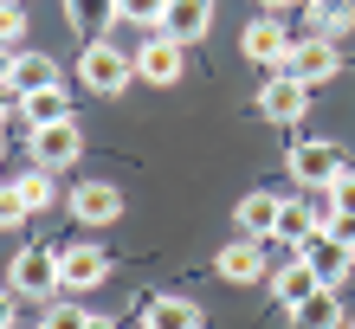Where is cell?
Here are the masks:
<instances>
[{
    "label": "cell",
    "mask_w": 355,
    "mask_h": 329,
    "mask_svg": "<svg viewBox=\"0 0 355 329\" xmlns=\"http://www.w3.org/2000/svg\"><path fill=\"white\" fill-rule=\"evenodd\" d=\"M78 78H85V91L116 97V91L136 78V58H130V52H116L110 39H91V46H85V58H78Z\"/></svg>",
    "instance_id": "cell-1"
},
{
    "label": "cell",
    "mask_w": 355,
    "mask_h": 329,
    "mask_svg": "<svg viewBox=\"0 0 355 329\" xmlns=\"http://www.w3.org/2000/svg\"><path fill=\"white\" fill-rule=\"evenodd\" d=\"M7 291L13 297H58L65 284H58V252L52 245H26L13 265H7Z\"/></svg>",
    "instance_id": "cell-2"
},
{
    "label": "cell",
    "mask_w": 355,
    "mask_h": 329,
    "mask_svg": "<svg viewBox=\"0 0 355 329\" xmlns=\"http://www.w3.org/2000/svg\"><path fill=\"white\" fill-rule=\"evenodd\" d=\"M343 71V58H336V39H297L291 46V58H284V78H297L304 91H317V85H329V78Z\"/></svg>",
    "instance_id": "cell-3"
},
{
    "label": "cell",
    "mask_w": 355,
    "mask_h": 329,
    "mask_svg": "<svg viewBox=\"0 0 355 329\" xmlns=\"http://www.w3.org/2000/svg\"><path fill=\"white\" fill-rule=\"evenodd\" d=\"M85 155V136H78V116L71 123H46V130H33V168H71V161Z\"/></svg>",
    "instance_id": "cell-4"
},
{
    "label": "cell",
    "mask_w": 355,
    "mask_h": 329,
    "mask_svg": "<svg viewBox=\"0 0 355 329\" xmlns=\"http://www.w3.org/2000/svg\"><path fill=\"white\" fill-rule=\"evenodd\" d=\"M297 258H304L310 272L323 278V291H336V284H343V278L355 272V252H349L343 239H329V233H310V239L297 245Z\"/></svg>",
    "instance_id": "cell-5"
},
{
    "label": "cell",
    "mask_w": 355,
    "mask_h": 329,
    "mask_svg": "<svg viewBox=\"0 0 355 329\" xmlns=\"http://www.w3.org/2000/svg\"><path fill=\"white\" fill-rule=\"evenodd\" d=\"M284 168L297 175L304 188H336V175H343V149H336V142H297Z\"/></svg>",
    "instance_id": "cell-6"
},
{
    "label": "cell",
    "mask_w": 355,
    "mask_h": 329,
    "mask_svg": "<svg viewBox=\"0 0 355 329\" xmlns=\"http://www.w3.org/2000/svg\"><path fill=\"white\" fill-rule=\"evenodd\" d=\"M103 278H110V252L103 245H65L58 252V284L65 291H97Z\"/></svg>",
    "instance_id": "cell-7"
},
{
    "label": "cell",
    "mask_w": 355,
    "mask_h": 329,
    "mask_svg": "<svg viewBox=\"0 0 355 329\" xmlns=\"http://www.w3.org/2000/svg\"><path fill=\"white\" fill-rule=\"evenodd\" d=\"M181 71H187V46H175L168 33H155L149 46L136 52V78H149V85H162V91L181 85Z\"/></svg>",
    "instance_id": "cell-8"
},
{
    "label": "cell",
    "mask_w": 355,
    "mask_h": 329,
    "mask_svg": "<svg viewBox=\"0 0 355 329\" xmlns=\"http://www.w3.org/2000/svg\"><path fill=\"white\" fill-rule=\"evenodd\" d=\"M239 46H245V58H252V65H271V71H284V58H291V39H284V19H278V13L252 19Z\"/></svg>",
    "instance_id": "cell-9"
},
{
    "label": "cell",
    "mask_w": 355,
    "mask_h": 329,
    "mask_svg": "<svg viewBox=\"0 0 355 329\" xmlns=\"http://www.w3.org/2000/svg\"><path fill=\"white\" fill-rule=\"evenodd\" d=\"M259 110H265L271 123H304V110H310V91L297 85V78L271 71V78H265V91H259Z\"/></svg>",
    "instance_id": "cell-10"
},
{
    "label": "cell",
    "mask_w": 355,
    "mask_h": 329,
    "mask_svg": "<svg viewBox=\"0 0 355 329\" xmlns=\"http://www.w3.org/2000/svg\"><path fill=\"white\" fill-rule=\"evenodd\" d=\"M71 213H78V226H116L123 194L110 188V181H78L71 188Z\"/></svg>",
    "instance_id": "cell-11"
},
{
    "label": "cell",
    "mask_w": 355,
    "mask_h": 329,
    "mask_svg": "<svg viewBox=\"0 0 355 329\" xmlns=\"http://www.w3.org/2000/svg\"><path fill=\"white\" fill-rule=\"evenodd\" d=\"M214 272H220L226 284H259V278H265V239H233V245H220Z\"/></svg>",
    "instance_id": "cell-12"
},
{
    "label": "cell",
    "mask_w": 355,
    "mask_h": 329,
    "mask_svg": "<svg viewBox=\"0 0 355 329\" xmlns=\"http://www.w3.org/2000/svg\"><path fill=\"white\" fill-rule=\"evenodd\" d=\"M207 26H214V0H168V13H162V33L175 46H194Z\"/></svg>",
    "instance_id": "cell-13"
},
{
    "label": "cell",
    "mask_w": 355,
    "mask_h": 329,
    "mask_svg": "<svg viewBox=\"0 0 355 329\" xmlns=\"http://www.w3.org/2000/svg\"><path fill=\"white\" fill-rule=\"evenodd\" d=\"M317 291H323V278L310 272L304 258H291L284 272H271V297H278L284 310H297V303H304V297H317Z\"/></svg>",
    "instance_id": "cell-14"
},
{
    "label": "cell",
    "mask_w": 355,
    "mask_h": 329,
    "mask_svg": "<svg viewBox=\"0 0 355 329\" xmlns=\"http://www.w3.org/2000/svg\"><path fill=\"white\" fill-rule=\"evenodd\" d=\"M19 123H33V130H46V123H71L65 85H46V91H33V97H19Z\"/></svg>",
    "instance_id": "cell-15"
},
{
    "label": "cell",
    "mask_w": 355,
    "mask_h": 329,
    "mask_svg": "<svg viewBox=\"0 0 355 329\" xmlns=\"http://www.w3.org/2000/svg\"><path fill=\"white\" fill-rule=\"evenodd\" d=\"M278 213H284V200H278V194H245L233 220L245 226V239H271V226H278Z\"/></svg>",
    "instance_id": "cell-16"
},
{
    "label": "cell",
    "mask_w": 355,
    "mask_h": 329,
    "mask_svg": "<svg viewBox=\"0 0 355 329\" xmlns=\"http://www.w3.org/2000/svg\"><path fill=\"white\" fill-rule=\"evenodd\" d=\"M291 323H297V329H349V317H343L336 291H317V297H304L297 310H291Z\"/></svg>",
    "instance_id": "cell-17"
},
{
    "label": "cell",
    "mask_w": 355,
    "mask_h": 329,
    "mask_svg": "<svg viewBox=\"0 0 355 329\" xmlns=\"http://www.w3.org/2000/svg\"><path fill=\"white\" fill-rule=\"evenodd\" d=\"M142 329H200V303H187V297H155L149 310H142Z\"/></svg>",
    "instance_id": "cell-18"
},
{
    "label": "cell",
    "mask_w": 355,
    "mask_h": 329,
    "mask_svg": "<svg viewBox=\"0 0 355 329\" xmlns=\"http://www.w3.org/2000/svg\"><path fill=\"white\" fill-rule=\"evenodd\" d=\"M46 85H58V65L46 52H19L13 58V97H33V91H46Z\"/></svg>",
    "instance_id": "cell-19"
},
{
    "label": "cell",
    "mask_w": 355,
    "mask_h": 329,
    "mask_svg": "<svg viewBox=\"0 0 355 329\" xmlns=\"http://www.w3.org/2000/svg\"><path fill=\"white\" fill-rule=\"evenodd\" d=\"M355 26V0H310V33L317 39H343Z\"/></svg>",
    "instance_id": "cell-20"
},
{
    "label": "cell",
    "mask_w": 355,
    "mask_h": 329,
    "mask_svg": "<svg viewBox=\"0 0 355 329\" xmlns=\"http://www.w3.org/2000/svg\"><path fill=\"white\" fill-rule=\"evenodd\" d=\"M310 233H323L317 213H310V200H284V213H278V226H271V239H278V245H304Z\"/></svg>",
    "instance_id": "cell-21"
},
{
    "label": "cell",
    "mask_w": 355,
    "mask_h": 329,
    "mask_svg": "<svg viewBox=\"0 0 355 329\" xmlns=\"http://www.w3.org/2000/svg\"><path fill=\"white\" fill-rule=\"evenodd\" d=\"M7 188L19 194V207H26V220H33V213H46L52 200H58V188H52V175H46V168H33V175H13Z\"/></svg>",
    "instance_id": "cell-22"
},
{
    "label": "cell",
    "mask_w": 355,
    "mask_h": 329,
    "mask_svg": "<svg viewBox=\"0 0 355 329\" xmlns=\"http://www.w3.org/2000/svg\"><path fill=\"white\" fill-rule=\"evenodd\" d=\"M65 19H71V26H85V33H97V26H110V19H116V0H65Z\"/></svg>",
    "instance_id": "cell-23"
},
{
    "label": "cell",
    "mask_w": 355,
    "mask_h": 329,
    "mask_svg": "<svg viewBox=\"0 0 355 329\" xmlns=\"http://www.w3.org/2000/svg\"><path fill=\"white\" fill-rule=\"evenodd\" d=\"M162 13H168V0H116V19L149 26V33H162Z\"/></svg>",
    "instance_id": "cell-24"
},
{
    "label": "cell",
    "mask_w": 355,
    "mask_h": 329,
    "mask_svg": "<svg viewBox=\"0 0 355 329\" xmlns=\"http://www.w3.org/2000/svg\"><path fill=\"white\" fill-rule=\"evenodd\" d=\"M91 323V310H85V303H46V317H39V329H85Z\"/></svg>",
    "instance_id": "cell-25"
},
{
    "label": "cell",
    "mask_w": 355,
    "mask_h": 329,
    "mask_svg": "<svg viewBox=\"0 0 355 329\" xmlns=\"http://www.w3.org/2000/svg\"><path fill=\"white\" fill-rule=\"evenodd\" d=\"M19 39H26V7L0 0V46H19Z\"/></svg>",
    "instance_id": "cell-26"
},
{
    "label": "cell",
    "mask_w": 355,
    "mask_h": 329,
    "mask_svg": "<svg viewBox=\"0 0 355 329\" xmlns=\"http://www.w3.org/2000/svg\"><path fill=\"white\" fill-rule=\"evenodd\" d=\"M26 220V207H19V194L13 188H0V233H7V226H19Z\"/></svg>",
    "instance_id": "cell-27"
},
{
    "label": "cell",
    "mask_w": 355,
    "mask_h": 329,
    "mask_svg": "<svg viewBox=\"0 0 355 329\" xmlns=\"http://www.w3.org/2000/svg\"><path fill=\"white\" fill-rule=\"evenodd\" d=\"M329 194H336V213H355V175L349 168L336 175V188H329Z\"/></svg>",
    "instance_id": "cell-28"
},
{
    "label": "cell",
    "mask_w": 355,
    "mask_h": 329,
    "mask_svg": "<svg viewBox=\"0 0 355 329\" xmlns=\"http://www.w3.org/2000/svg\"><path fill=\"white\" fill-rule=\"evenodd\" d=\"M323 233H329V239H343V245H349V252H355V213H336V220H329V226H323Z\"/></svg>",
    "instance_id": "cell-29"
},
{
    "label": "cell",
    "mask_w": 355,
    "mask_h": 329,
    "mask_svg": "<svg viewBox=\"0 0 355 329\" xmlns=\"http://www.w3.org/2000/svg\"><path fill=\"white\" fill-rule=\"evenodd\" d=\"M13 58H19L13 46H0V91H13Z\"/></svg>",
    "instance_id": "cell-30"
},
{
    "label": "cell",
    "mask_w": 355,
    "mask_h": 329,
    "mask_svg": "<svg viewBox=\"0 0 355 329\" xmlns=\"http://www.w3.org/2000/svg\"><path fill=\"white\" fill-rule=\"evenodd\" d=\"M13 303H19V297L7 291V284H0V329H13Z\"/></svg>",
    "instance_id": "cell-31"
},
{
    "label": "cell",
    "mask_w": 355,
    "mask_h": 329,
    "mask_svg": "<svg viewBox=\"0 0 355 329\" xmlns=\"http://www.w3.org/2000/svg\"><path fill=\"white\" fill-rule=\"evenodd\" d=\"M13 110H19V97H13V91H0V123H7Z\"/></svg>",
    "instance_id": "cell-32"
},
{
    "label": "cell",
    "mask_w": 355,
    "mask_h": 329,
    "mask_svg": "<svg viewBox=\"0 0 355 329\" xmlns=\"http://www.w3.org/2000/svg\"><path fill=\"white\" fill-rule=\"evenodd\" d=\"M85 329H116V317H91V323H85Z\"/></svg>",
    "instance_id": "cell-33"
},
{
    "label": "cell",
    "mask_w": 355,
    "mask_h": 329,
    "mask_svg": "<svg viewBox=\"0 0 355 329\" xmlns=\"http://www.w3.org/2000/svg\"><path fill=\"white\" fill-rule=\"evenodd\" d=\"M259 7H265V13H278V7H291V0H259Z\"/></svg>",
    "instance_id": "cell-34"
},
{
    "label": "cell",
    "mask_w": 355,
    "mask_h": 329,
    "mask_svg": "<svg viewBox=\"0 0 355 329\" xmlns=\"http://www.w3.org/2000/svg\"><path fill=\"white\" fill-rule=\"evenodd\" d=\"M0 168H7V136H0Z\"/></svg>",
    "instance_id": "cell-35"
},
{
    "label": "cell",
    "mask_w": 355,
    "mask_h": 329,
    "mask_svg": "<svg viewBox=\"0 0 355 329\" xmlns=\"http://www.w3.org/2000/svg\"><path fill=\"white\" fill-rule=\"evenodd\" d=\"M349 329H355V323H349Z\"/></svg>",
    "instance_id": "cell-36"
}]
</instances>
